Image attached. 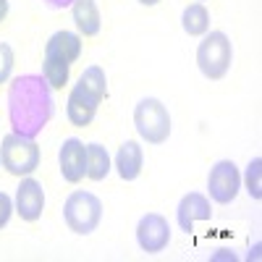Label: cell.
Instances as JSON below:
<instances>
[{"mask_svg":"<svg viewBox=\"0 0 262 262\" xmlns=\"http://www.w3.org/2000/svg\"><path fill=\"white\" fill-rule=\"evenodd\" d=\"M259 168H262V160L254 158L247 168V191L252 194V200H262V181H259Z\"/></svg>","mask_w":262,"mask_h":262,"instance_id":"cell-17","label":"cell"},{"mask_svg":"<svg viewBox=\"0 0 262 262\" xmlns=\"http://www.w3.org/2000/svg\"><path fill=\"white\" fill-rule=\"evenodd\" d=\"M11 212H13V200H11L6 191H0V228H6V226H8Z\"/></svg>","mask_w":262,"mask_h":262,"instance_id":"cell-19","label":"cell"},{"mask_svg":"<svg viewBox=\"0 0 262 262\" xmlns=\"http://www.w3.org/2000/svg\"><path fill=\"white\" fill-rule=\"evenodd\" d=\"M21 221L34 223L39 221L42 210H45V191H42V184L34 179H24L16 189V207H13Z\"/></svg>","mask_w":262,"mask_h":262,"instance_id":"cell-10","label":"cell"},{"mask_svg":"<svg viewBox=\"0 0 262 262\" xmlns=\"http://www.w3.org/2000/svg\"><path fill=\"white\" fill-rule=\"evenodd\" d=\"M105 95H107L105 71L100 66L84 69V74L74 84V90L69 92V102H66V116H69V121L79 128L90 126Z\"/></svg>","mask_w":262,"mask_h":262,"instance_id":"cell-2","label":"cell"},{"mask_svg":"<svg viewBox=\"0 0 262 262\" xmlns=\"http://www.w3.org/2000/svg\"><path fill=\"white\" fill-rule=\"evenodd\" d=\"M212 217V207H210V200L200 191H189L184 200L179 202V210H176V221L181 226V231H191L196 221H210Z\"/></svg>","mask_w":262,"mask_h":262,"instance_id":"cell-11","label":"cell"},{"mask_svg":"<svg viewBox=\"0 0 262 262\" xmlns=\"http://www.w3.org/2000/svg\"><path fill=\"white\" fill-rule=\"evenodd\" d=\"M142 163H144V152H142L139 142L121 144L118 155H116V168H118V176L123 181H137L142 173Z\"/></svg>","mask_w":262,"mask_h":262,"instance_id":"cell-13","label":"cell"},{"mask_svg":"<svg viewBox=\"0 0 262 262\" xmlns=\"http://www.w3.org/2000/svg\"><path fill=\"white\" fill-rule=\"evenodd\" d=\"M233 48L223 32H210L196 48V66L207 79H223L231 69Z\"/></svg>","mask_w":262,"mask_h":262,"instance_id":"cell-6","label":"cell"},{"mask_svg":"<svg viewBox=\"0 0 262 262\" xmlns=\"http://www.w3.org/2000/svg\"><path fill=\"white\" fill-rule=\"evenodd\" d=\"M181 27H184V32L189 37L207 34V29H210V13H207V8L202 3H191L184 11V16H181Z\"/></svg>","mask_w":262,"mask_h":262,"instance_id":"cell-16","label":"cell"},{"mask_svg":"<svg viewBox=\"0 0 262 262\" xmlns=\"http://www.w3.org/2000/svg\"><path fill=\"white\" fill-rule=\"evenodd\" d=\"M8 16V0H0V21Z\"/></svg>","mask_w":262,"mask_h":262,"instance_id":"cell-21","label":"cell"},{"mask_svg":"<svg viewBox=\"0 0 262 262\" xmlns=\"http://www.w3.org/2000/svg\"><path fill=\"white\" fill-rule=\"evenodd\" d=\"M74 21H76V29L84 34V37H95L100 34V11H97V3L95 0H74Z\"/></svg>","mask_w":262,"mask_h":262,"instance_id":"cell-14","label":"cell"},{"mask_svg":"<svg viewBox=\"0 0 262 262\" xmlns=\"http://www.w3.org/2000/svg\"><path fill=\"white\" fill-rule=\"evenodd\" d=\"M0 163L13 176H29L39 168V147L34 139L21 134H6L0 142Z\"/></svg>","mask_w":262,"mask_h":262,"instance_id":"cell-5","label":"cell"},{"mask_svg":"<svg viewBox=\"0 0 262 262\" xmlns=\"http://www.w3.org/2000/svg\"><path fill=\"white\" fill-rule=\"evenodd\" d=\"M63 221L74 233L90 236L102 221V202L92 191H74L63 202Z\"/></svg>","mask_w":262,"mask_h":262,"instance_id":"cell-3","label":"cell"},{"mask_svg":"<svg viewBox=\"0 0 262 262\" xmlns=\"http://www.w3.org/2000/svg\"><path fill=\"white\" fill-rule=\"evenodd\" d=\"M139 3H144V6H158L160 0H139Z\"/></svg>","mask_w":262,"mask_h":262,"instance_id":"cell-22","label":"cell"},{"mask_svg":"<svg viewBox=\"0 0 262 262\" xmlns=\"http://www.w3.org/2000/svg\"><path fill=\"white\" fill-rule=\"evenodd\" d=\"M134 126L147 144H163L170 137V113L158 97H144L134 107Z\"/></svg>","mask_w":262,"mask_h":262,"instance_id":"cell-4","label":"cell"},{"mask_svg":"<svg viewBox=\"0 0 262 262\" xmlns=\"http://www.w3.org/2000/svg\"><path fill=\"white\" fill-rule=\"evenodd\" d=\"M81 55V37L74 32H55L48 45H45V60H58V63H76Z\"/></svg>","mask_w":262,"mask_h":262,"instance_id":"cell-12","label":"cell"},{"mask_svg":"<svg viewBox=\"0 0 262 262\" xmlns=\"http://www.w3.org/2000/svg\"><path fill=\"white\" fill-rule=\"evenodd\" d=\"M48 6H53V8H71L74 6V0H45Z\"/></svg>","mask_w":262,"mask_h":262,"instance_id":"cell-20","label":"cell"},{"mask_svg":"<svg viewBox=\"0 0 262 262\" xmlns=\"http://www.w3.org/2000/svg\"><path fill=\"white\" fill-rule=\"evenodd\" d=\"M13 71V48L0 42V84H6Z\"/></svg>","mask_w":262,"mask_h":262,"instance_id":"cell-18","label":"cell"},{"mask_svg":"<svg viewBox=\"0 0 262 262\" xmlns=\"http://www.w3.org/2000/svg\"><path fill=\"white\" fill-rule=\"evenodd\" d=\"M107 173H111V155H107V149L97 142L86 144V176L92 181H102Z\"/></svg>","mask_w":262,"mask_h":262,"instance_id":"cell-15","label":"cell"},{"mask_svg":"<svg viewBox=\"0 0 262 262\" xmlns=\"http://www.w3.org/2000/svg\"><path fill=\"white\" fill-rule=\"evenodd\" d=\"M238 186H242V176H238V168L233 160H217L207 176V189L210 196L217 205H228L236 200Z\"/></svg>","mask_w":262,"mask_h":262,"instance_id":"cell-7","label":"cell"},{"mask_svg":"<svg viewBox=\"0 0 262 262\" xmlns=\"http://www.w3.org/2000/svg\"><path fill=\"white\" fill-rule=\"evenodd\" d=\"M137 244L147 254H158L170 244V226L163 215L147 212L137 226Z\"/></svg>","mask_w":262,"mask_h":262,"instance_id":"cell-8","label":"cell"},{"mask_svg":"<svg viewBox=\"0 0 262 262\" xmlns=\"http://www.w3.org/2000/svg\"><path fill=\"white\" fill-rule=\"evenodd\" d=\"M8 118L16 134L37 139L53 118V90L39 74H21L8 84Z\"/></svg>","mask_w":262,"mask_h":262,"instance_id":"cell-1","label":"cell"},{"mask_svg":"<svg viewBox=\"0 0 262 262\" xmlns=\"http://www.w3.org/2000/svg\"><path fill=\"white\" fill-rule=\"evenodd\" d=\"M58 163H60V173L69 184H79L86 176V147L81 139L71 137L60 144L58 152Z\"/></svg>","mask_w":262,"mask_h":262,"instance_id":"cell-9","label":"cell"}]
</instances>
